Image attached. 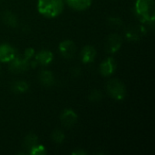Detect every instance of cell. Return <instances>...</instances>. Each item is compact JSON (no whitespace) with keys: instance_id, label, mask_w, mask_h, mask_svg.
<instances>
[{"instance_id":"6da1fadb","label":"cell","mask_w":155,"mask_h":155,"mask_svg":"<svg viewBox=\"0 0 155 155\" xmlns=\"http://www.w3.org/2000/svg\"><path fill=\"white\" fill-rule=\"evenodd\" d=\"M38 12L45 17H56L64 10L63 0H38Z\"/></svg>"},{"instance_id":"7a4b0ae2","label":"cell","mask_w":155,"mask_h":155,"mask_svg":"<svg viewBox=\"0 0 155 155\" xmlns=\"http://www.w3.org/2000/svg\"><path fill=\"white\" fill-rule=\"evenodd\" d=\"M135 11L143 22L153 23L154 21L155 5L153 0H137Z\"/></svg>"},{"instance_id":"3957f363","label":"cell","mask_w":155,"mask_h":155,"mask_svg":"<svg viewBox=\"0 0 155 155\" xmlns=\"http://www.w3.org/2000/svg\"><path fill=\"white\" fill-rule=\"evenodd\" d=\"M107 92L109 95L118 101L124 99L126 95V88L119 79H112L107 84Z\"/></svg>"},{"instance_id":"277c9868","label":"cell","mask_w":155,"mask_h":155,"mask_svg":"<svg viewBox=\"0 0 155 155\" xmlns=\"http://www.w3.org/2000/svg\"><path fill=\"white\" fill-rule=\"evenodd\" d=\"M29 60L25 56H15L9 62V70L15 74H19L26 71L29 68Z\"/></svg>"},{"instance_id":"5b68a950","label":"cell","mask_w":155,"mask_h":155,"mask_svg":"<svg viewBox=\"0 0 155 155\" xmlns=\"http://www.w3.org/2000/svg\"><path fill=\"white\" fill-rule=\"evenodd\" d=\"M122 37L118 34L110 35L105 43V51L110 54L117 52L122 45Z\"/></svg>"},{"instance_id":"8992f818","label":"cell","mask_w":155,"mask_h":155,"mask_svg":"<svg viewBox=\"0 0 155 155\" xmlns=\"http://www.w3.org/2000/svg\"><path fill=\"white\" fill-rule=\"evenodd\" d=\"M59 51L61 54L67 59L73 58L76 52V46L71 40H64L59 45Z\"/></svg>"},{"instance_id":"52a82bcc","label":"cell","mask_w":155,"mask_h":155,"mask_svg":"<svg viewBox=\"0 0 155 155\" xmlns=\"http://www.w3.org/2000/svg\"><path fill=\"white\" fill-rule=\"evenodd\" d=\"M60 121L65 127H72L77 121V114L72 109H65L60 115Z\"/></svg>"},{"instance_id":"ba28073f","label":"cell","mask_w":155,"mask_h":155,"mask_svg":"<svg viewBox=\"0 0 155 155\" xmlns=\"http://www.w3.org/2000/svg\"><path fill=\"white\" fill-rule=\"evenodd\" d=\"M15 48L8 44L0 45V62L9 63L15 56Z\"/></svg>"},{"instance_id":"9c48e42d","label":"cell","mask_w":155,"mask_h":155,"mask_svg":"<svg viewBox=\"0 0 155 155\" xmlns=\"http://www.w3.org/2000/svg\"><path fill=\"white\" fill-rule=\"evenodd\" d=\"M116 69V62L114 58L108 57L105 60H104L99 67L100 73L104 76H109L112 74L114 73Z\"/></svg>"},{"instance_id":"30bf717a","label":"cell","mask_w":155,"mask_h":155,"mask_svg":"<svg viewBox=\"0 0 155 155\" xmlns=\"http://www.w3.org/2000/svg\"><path fill=\"white\" fill-rule=\"evenodd\" d=\"M95 56H96V51L93 46L86 45L83 48L81 53V58L83 63L84 64L92 63L95 59Z\"/></svg>"},{"instance_id":"8fae6325","label":"cell","mask_w":155,"mask_h":155,"mask_svg":"<svg viewBox=\"0 0 155 155\" xmlns=\"http://www.w3.org/2000/svg\"><path fill=\"white\" fill-rule=\"evenodd\" d=\"M35 59L40 64L48 65L49 64L52 63V61L54 59V54L51 51L45 49V50H41L40 52H38L36 54Z\"/></svg>"},{"instance_id":"7c38bea8","label":"cell","mask_w":155,"mask_h":155,"mask_svg":"<svg viewBox=\"0 0 155 155\" xmlns=\"http://www.w3.org/2000/svg\"><path fill=\"white\" fill-rule=\"evenodd\" d=\"M65 1L68 4V5L73 9L82 11L90 7L93 0H65Z\"/></svg>"},{"instance_id":"4fadbf2b","label":"cell","mask_w":155,"mask_h":155,"mask_svg":"<svg viewBox=\"0 0 155 155\" xmlns=\"http://www.w3.org/2000/svg\"><path fill=\"white\" fill-rule=\"evenodd\" d=\"M144 34V29L143 26H131L127 33H126V36L129 38V40H139L142 38V36Z\"/></svg>"},{"instance_id":"5bb4252c","label":"cell","mask_w":155,"mask_h":155,"mask_svg":"<svg viewBox=\"0 0 155 155\" xmlns=\"http://www.w3.org/2000/svg\"><path fill=\"white\" fill-rule=\"evenodd\" d=\"M39 81L41 83V84H43L44 86H51L54 84V74L47 70H44L42 72H40L39 74Z\"/></svg>"},{"instance_id":"9a60e30c","label":"cell","mask_w":155,"mask_h":155,"mask_svg":"<svg viewBox=\"0 0 155 155\" xmlns=\"http://www.w3.org/2000/svg\"><path fill=\"white\" fill-rule=\"evenodd\" d=\"M11 89L15 94H23L28 90V84L25 81H21V80L15 81L11 84Z\"/></svg>"},{"instance_id":"2e32d148","label":"cell","mask_w":155,"mask_h":155,"mask_svg":"<svg viewBox=\"0 0 155 155\" xmlns=\"http://www.w3.org/2000/svg\"><path fill=\"white\" fill-rule=\"evenodd\" d=\"M2 18H3L4 23L6 25L10 26V27H15L17 23H18V20H17L16 16L13 13L9 12V11L5 12L3 14V17Z\"/></svg>"},{"instance_id":"e0dca14e","label":"cell","mask_w":155,"mask_h":155,"mask_svg":"<svg viewBox=\"0 0 155 155\" xmlns=\"http://www.w3.org/2000/svg\"><path fill=\"white\" fill-rule=\"evenodd\" d=\"M37 141H38L37 136L33 134H30L25 136V138L24 140V146L26 149L30 150L31 148H33L35 145L37 144Z\"/></svg>"},{"instance_id":"ac0fdd59","label":"cell","mask_w":155,"mask_h":155,"mask_svg":"<svg viewBox=\"0 0 155 155\" xmlns=\"http://www.w3.org/2000/svg\"><path fill=\"white\" fill-rule=\"evenodd\" d=\"M29 153L32 155H45L46 154V150L44 145L37 143L29 150Z\"/></svg>"},{"instance_id":"d6986e66","label":"cell","mask_w":155,"mask_h":155,"mask_svg":"<svg viewBox=\"0 0 155 155\" xmlns=\"http://www.w3.org/2000/svg\"><path fill=\"white\" fill-rule=\"evenodd\" d=\"M52 139L56 143H61L64 140V134L61 130H54L52 134Z\"/></svg>"},{"instance_id":"ffe728a7","label":"cell","mask_w":155,"mask_h":155,"mask_svg":"<svg viewBox=\"0 0 155 155\" xmlns=\"http://www.w3.org/2000/svg\"><path fill=\"white\" fill-rule=\"evenodd\" d=\"M102 99V93L99 90H93L89 94V100L92 102H98Z\"/></svg>"},{"instance_id":"44dd1931","label":"cell","mask_w":155,"mask_h":155,"mask_svg":"<svg viewBox=\"0 0 155 155\" xmlns=\"http://www.w3.org/2000/svg\"><path fill=\"white\" fill-rule=\"evenodd\" d=\"M109 25L112 26H120L122 25V20L119 17H112L109 19Z\"/></svg>"},{"instance_id":"7402d4cb","label":"cell","mask_w":155,"mask_h":155,"mask_svg":"<svg viewBox=\"0 0 155 155\" xmlns=\"http://www.w3.org/2000/svg\"><path fill=\"white\" fill-rule=\"evenodd\" d=\"M34 54H35V50H34L33 48H27V49L25 51V55H24V56L29 60L30 58L33 57Z\"/></svg>"},{"instance_id":"603a6c76","label":"cell","mask_w":155,"mask_h":155,"mask_svg":"<svg viewBox=\"0 0 155 155\" xmlns=\"http://www.w3.org/2000/svg\"><path fill=\"white\" fill-rule=\"evenodd\" d=\"M73 154L83 155V154H86V153H85V152H84V151H82V150H78V151H75V152H74V153H73Z\"/></svg>"}]
</instances>
